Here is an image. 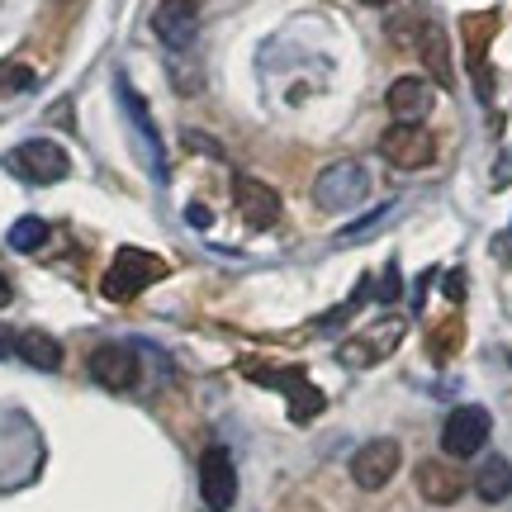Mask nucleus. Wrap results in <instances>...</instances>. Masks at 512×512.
<instances>
[{
    "label": "nucleus",
    "mask_w": 512,
    "mask_h": 512,
    "mask_svg": "<svg viewBox=\"0 0 512 512\" xmlns=\"http://www.w3.org/2000/svg\"><path fill=\"white\" fill-rule=\"evenodd\" d=\"M67 5H72V0H67Z\"/></svg>",
    "instance_id": "7c9ffc66"
},
{
    "label": "nucleus",
    "mask_w": 512,
    "mask_h": 512,
    "mask_svg": "<svg viewBox=\"0 0 512 512\" xmlns=\"http://www.w3.org/2000/svg\"><path fill=\"white\" fill-rule=\"evenodd\" d=\"M185 223H190V228H200V233H204V228H209L214 219H209V209H204V204H190V209H185Z\"/></svg>",
    "instance_id": "393cba45"
},
{
    "label": "nucleus",
    "mask_w": 512,
    "mask_h": 512,
    "mask_svg": "<svg viewBox=\"0 0 512 512\" xmlns=\"http://www.w3.org/2000/svg\"><path fill=\"white\" fill-rule=\"evenodd\" d=\"M15 342H19V332L0 328V361H5V356H15Z\"/></svg>",
    "instance_id": "bb28decb"
},
{
    "label": "nucleus",
    "mask_w": 512,
    "mask_h": 512,
    "mask_svg": "<svg viewBox=\"0 0 512 512\" xmlns=\"http://www.w3.org/2000/svg\"><path fill=\"white\" fill-rule=\"evenodd\" d=\"M15 356H24L34 370H57L62 366V342H57L53 332H19V342H15Z\"/></svg>",
    "instance_id": "f3484780"
},
{
    "label": "nucleus",
    "mask_w": 512,
    "mask_h": 512,
    "mask_svg": "<svg viewBox=\"0 0 512 512\" xmlns=\"http://www.w3.org/2000/svg\"><path fill=\"white\" fill-rule=\"evenodd\" d=\"M5 166L15 171L19 181L29 185H53L62 181L67 171H72V162H67V152L57 143H48V138H29V143H19L10 157H5Z\"/></svg>",
    "instance_id": "20e7f679"
},
{
    "label": "nucleus",
    "mask_w": 512,
    "mask_h": 512,
    "mask_svg": "<svg viewBox=\"0 0 512 512\" xmlns=\"http://www.w3.org/2000/svg\"><path fill=\"white\" fill-rule=\"evenodd\" d=\"M34 86V72L19 67V62H0V91H29Z\"/></svg>",
    "instance_id": "4be33fe9"
},
{
    "label": "nucleus",
    "mask_w": 512,
    "mask_h": 512,
    "mask_svg": "<svg viewBox=\"0 0 512 512\" xmlns=\"http://www.w3.org/2000/svg\"><path fill=\"white\" fill-rule=\"evenodd\" d=\"M475 494L484 498V503H503V498H512V465L503 456H484L475 470Z\"/></svg>",
    "instance_id": "a211bd4d"
},
{
    "label": "nucleus",
    "mask_w": 512,
    "mask_h": 512,
    "mask_svg": "<svg viewBox=\"0 0 512 512\" xmlns=\"http://www.w3.org/2000/svg\"><path fill=\"white\" fill-rule=\"evenodd\" d=\"M460 347V323H446V328H437V337H432V356L437 361H446L451 351Z\"/></svg>",
    "instance_id": "5701e85b"
},
{
    "label": "nucleus",
    "mask_w": 512,
    "mask_h": 512,
    "mask_svg": "<svg viewBox=\"0 0 512 512\" xmlns=\"http://www.w3.org/2000/svg\"><path fill=\"white\" fill-rule=\"evenodd\" d=\"M43 242H48V223L34 219V214H24V219L10 228V247H15V252H38Z\"/></svg>",
    "instance_id": "aec40b11"
},
{
    "label": "nucleus",
    "mask_w": 512,
    "mask_h": 512,
    "mask_svg": "<svg viewBox=\"0 0 512 512\" xmlns=\"http://www.w3.org/2000/svg\"><path fill=\"white\" fill-rule=\"evenodd\" d=\"M242 375L256 384H266V389H280L285 399H290V418L294 422H313L318 413H323V389L318 384H309V375L304 370H275V366H256V361H247L242 366Z\"/></svg>",
    "instance_id": "7ed1b4c3"
},
{
    "label": "nucleus",
    "mask_w": 512,
    "mask_h": 512,
    "mask_svg": "<svg viewBox=\"0 0 512 512\" xmlns=\"http://www.w3.org/2000/svg\"><path fill=\"white\" fill-rule=\"evenodd\" d=\"M489 432H494L489 413L479 403H460L456 413L441 422V451L456 460H470V456H479V446L489 441Z\"/></svg>",
    "instance_id": "423d86ee"
},
{
    "label": "nucleus",
    "mask_w": 512,
    "mask_h": 512,
    "mask_svg": "<svg viewBox=\"0 0 512 512\" xmlns=\"http://www.w3.org/2000/svg\"><path fill=\"white\" fill-rule=\"evenodd\" d=\"M418 53H422V62L432 67V76H437L441 86H451V48H446V34H441L437 24H427V29H422Z\"/></svg>",
    "instance_id": "6ab92c4d"
},
{
    "label": "nucleus",
    "mask_w": 512,
    "mask_h": 512,
    "mask_svg": "<svg viewBox=\"0 0 512 512\" xmlns=\"http://www.w3.org/2000/svg\"><path fill=\"white\" fill-rule=\"evenodd\" d=\"M370 171L366 162H332L328 171H318V181H313V204L318 209H328V214H342V209H356V204L370 195Z\"/></svg>",
    "instance_id": "f03ea898"
},
{
    "label": "nucleus",
    "mask_w": 512,
    "mask_h": 512,
    "mask_svg": "<svg viewBox=\"0 0 512 512\" xmlns=\"http://www.w3.org/2000/svg\"><path fill=\"white\" fill-rule=\"evenodd\" d=\"M200 494L209 503V512L233 508V498H238V470H233L228 446H209L200 456Z\"/></svg>",
    "instance_id": "9d476101"
},
{
    "label": "nucleus",
    "mask_w": 512,
    "mask_h": 512,
    "mask_svg": "<svg viewBox=\"0 0 512 512\" xmlns=\"http://www.w3.org/2000/svg\"><path fill=\"white\" fill-rule=\"evenodd\" d=\"M413 484H418V494L427 498V503H437V508H451V503L465 494V479H460V470L451 460H422Z\"/></svg>",
    "instance_id": "ddd939ff"
},
{
    "label": "nucleus",
    "mask_w": 512,
    "mask_h": 512,
    "mask_svg": "<svg viewBox=\"0 0 512 512\" xmlns=\"http://www.w3.org/2000/svg\"><path fill=\"white\" fill-rule=\"evenodd\" d=\"M152 29L166 48H190L200 34V5L195 0H162L157 15H152Z\"/></svg>",
    "instance_id": "f8f14e48"
},
{
    "label": "nucleus",
    "mask_w": 512,
    "mask_h": 512,
    "mask_svg": "<svg viewBox=\"0 0 512 512\" xmlns=\"http://www.w3.org/2000/svg\"><path fill=\"white\" fill-rule=\"evenodd\" d=\"M166 275V261L162 256L143 252V247H124V252L110 261V271L100 280V294L114 299V304H128V299H138L147 285H157Z\"/></svg>",
    "instance_id": "f257e3e1"
},
{
    "label": "nucleus",
    "mask_w": 512,
    "mask_h": 512,
    "mask_svg": "<svg viewBox=\"0 0 512 512\" xmlns=\"http://www.w3.org/2000/svg\"><path fill=\"white\" fill-rule=\"evenodd\" d=\"M138 351L133 347H119V342H105V347L91 351V380L105 384V389H114V394H124V389H133L138 384Z\"/></svg>",
    "instance_id": "9b49d317"
},
{
    "label": "nucleus",
    "mask_w": 512,
    "mask_h": 512,
    "mask_svg": "<svg viewBox=\"0 0 512 512\" xmlns=\"http://www.w3.org/2000/svg\"><path fill=\"white\" fill-rule=\"evenodd\" d=\"M384 105L394 110L399 124H418L422 114L437 105V95H432V81H422V76H399V81L389 86V95H384Z\"/></svg>",
    "instance_id": "2eb2a0df"
},
{
    "label": "nucleus",
    "mask_w": 512,
    "mask_h": 512,
    "mask_svg": "<svg viewBox=\"0 0 512 512\" xmlns=\"http://www.w3.org/2000/svg\"><path fill=\"white\" fill-rule=\"evenodd\" d=\"M5 304H10V280L0 275V309H5Z\"/></svg>",
    "instance_id": "c85d7f7f"
},
{
    "label": "nucleus",
    "mask_w": 512,
    "mask_h": 512,
    "mask_svg": "<svg viewBox=\"0 0 512 512\" xmlns=\"http://www.w3.org/2000/svg\"><path fill=\"white\" fill-rule=\"evenodd\" d=\"M399 342H403V318H384L375 328L356 332L351 342H342V347H337V361L347 370H370V366H380L384 356H394Z\"/></svg>",
    "instance_id": "39448f33"
},
{
    "label": "nucleus",
    "mask_w": 512,
    "mask_h": 512,
    "mask_svg": "<svg viewBox=\"0 0 512 512\" xmlns=\"http://www.w3.org/2000/svg\"><path fill=\"white\" fill-rule=\"evenodd\" d=\"M361 5H389V0H361Z\"/></svg>",
    "instance_id": "c756f323"
},
{
    "label": "nucleus",
    "mask_w": 512,
    "mask_h": 512,
    "mask_svg": "<svg viewBox=\"0 0 512 512\" xmlns=\"http://www.w3.org/2000/svg\"><path fill=\"white\" fill-rule=\"evenodd\" d=\"M114 91H119V100H124V114L128 124H133V133H138V147H143V162L147 171L157 176V181H166V152H162V133H157V124H152V114H147V100L133 86H128V76H114Z\"/></svg>",
    "instance_id": "0eeeda50"
},
{
    "label": "nucleus",
    "mask_w": 512,
    "mask_h": 512,
    "mask_svg": "<svg viewBox=\"0 0 512 512\" xmlns=\"http://www.w3.org/2000/svg\"><path fill=\"white\" fill-rule=\"evenodd\" d=\"M399 460H403L399 441H394V437H375V441H366V446L351 456V479H356L366 494H375V489H384L389 479L399 475Z\"/></svg>",
    "instance_id": "1a4fd4ad"
},
{
    "label": "nucleus",
    "mask_w": 512,
    "mask_h": 512,
    "mask_svg": "<svg viewBox=\"0 0 512 512\" xmlns=\"http://www.w3.org/2000/svg\"><path fill=\"white\" fill-rule=\"evenodd\" d=\"M238 209L247 219V228H256V233H266V228L280 223V195L266 181H252V176L238 181Z\"/></svg>",
    "instance_id": "dca6fc26"
},
{
    "label": "nucleus",
    "mask_w": 512,
    "mask_h": 512,
    "mask_svg": "<svg viewBox=\"0 0 512 512\" xmlns=\"http://www.w3.org/2000/svg\"><path fill=\"white\" fill-rule=\"evenodd\" d=\"M446 299H451V304H460V299H465V275H460V271L446 275Z\"/></svg>",
    "instance_id": "a878e982"
},
{
    "label": "nucleus",
    "mask_w": 512,
    "mask_h": 512,
    "mask_svg": "<svg viewBox=\"0 0 512 512\" xmlns=\"http://www.w3.org/2000/svg\"><path fill=\"white\" fill-rule=\"evenodd\" d=\"M498 34V15L494 10H484V15H465V48H470V72H475V86L479 95L489 100L494 95V76H489V62H484V48H489V38Z\"/></svg>",
    "instance_id": "4468645a"
},
{
    "label": "nucleus",
    "mask_w": 512,
    "mask_h": 512,
    "mask_svg": "<svg viewBox=\"0 0 512 512\" xmlns=\"http://www.w3.org/2000/svg\"><path fill=\"white\" fill-rule=\"evenodd\" d=\"M185 143L195 147V152H214V157H219V147L209 143V138H204V133H185Z\"/></svg>",
    "instance_id": "cd10ccee"
},
{
    "label": "nucleus",
    "mask_w": 512,
    "mask_h": 512,
    "mask_svg": "<svg viewBox=\"0 0 512 512\" xmlns=\"http://www.w3.org/2000/svg\"><path fill=\"white\" fill-rule=\"evenodd\" d=\"M380 152L389 157V166H399V171H422V166L437 162V138L422 124H394L380 138Z\"/></svg>",
    "instance_id": "6e6552de"
},
{
    "label": "nucleus",
    "mask_w": 512,
    "mask_h": 512,
    "mask_svg": "<svg viewBox=\"0 0 512 512\" xmlns=\"http://www.w3.org/2000/svg\"><path fill=\"white\" fill-rule=\"evenodd\" d=\"M389 219H394V204H384V209L366 214L361 223H351V228H342V233H337V242H361V238H375V233H380V228H384Z\"/></svg>",
    "instance_id": "412c9836"
},
{
    "label": "nucleus",
    "mask_w": 512,
    "mask_h": 512,
    "mask_svg": "<svg viewBox=\"0 0 512 512\" xmlns=\"http://www.w3.org/2000/svg\"><path fill=\"white\" fill-rule=\"evenodd\" d=\"M403 294V280H399V266H384V275H380V285H375V299L380 304H394Z\"/></svg>",
    "instance_id": "b1692460"
}]
</instances>
